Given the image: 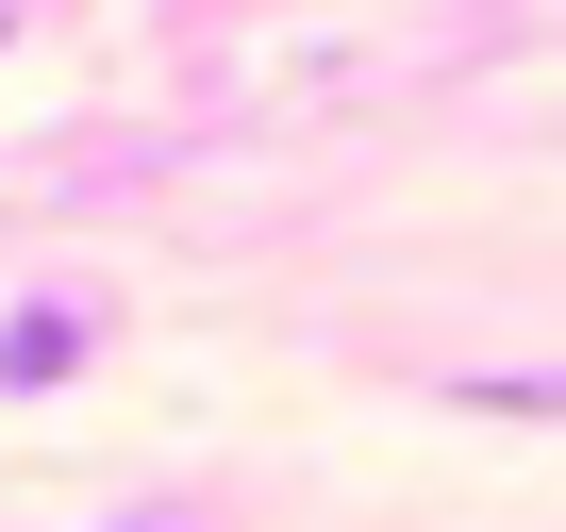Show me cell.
Here are the masks:
<instances>
[{
    "label": "cell",
    "instance_id": "obj_2",
    "mask_svg": "<svg viewBox=\"0 0 566 532\" xmlns=\"http://www.w3.org/2000/svg\"><path fill=\"white\" fill-rule=\"evenodd\" d=\"M0 34H18V0H0Z\"/></svg>",
    "mask_w": 566,
    "mask_h": 532
},
{
    "label": "cell",
    "instance_id": "obj_1",
    "mask_svg": "<svg viewBox=\"0 0 566 532\" xmlns=\"http://www.w3.org/2000/svg\"><path fill=\"white\" fill-rule=\"evenodd\" d=\"M67 366H84V300H18V317H0V383H18V400L67 383Z\"/></svg>",
    "mask_w": 566,
    "mask_h": 532
}]
</instances>
